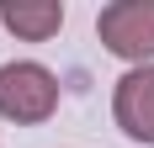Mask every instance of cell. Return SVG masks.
I'll return each mask as SVG.
<instances>
[{"mask_svg": "<svg viewBox=\"0 0 154 148\" xmlns=\"http://www.w3.org/2000/svg\"><path fill=\"white\" fill-rule=\"evenodd\" d=\"M59 111V74L32 58L0 64V117L16 127H37Z\"/></svg>", "mask_w": 154, "mask_h": 148, "instance_id": "6da1fadb", "label": "cell"}, {"mask_svg": "<svg viewBox=\"0 0 154 148\" xmlns=\"http://www.w3.org/2000/svg\"><path fill=\"white\" fill-rule=\"evenodd\" d=\"M96 37L122 64H154V0H112L96 16Z\"/></svg>", "mask_w": 154, "mask_h": 148, "instance_id": "7a4b0ae2", "label": "cell"}, {"mask_svg": "<svg viewBox=\"0 0 154 148\" xmlns=\"http://www.w3.org/2000/svg\"><path fill=\"white\" fill-rule=\"evenodd\" d=\"M112 117L133 143H149L154 148V64H138L128 69L112 90Z\"/></svg>", "mask_w": 154, "mask_h": 148, "instance_id": "3957f363", "label": "cell"}, {"mask_svg": "<svg viewBox=\"0 0 154 148\" xmlns=\"http://www.w3.org/2000/svg\"><path fill=\"white\" fill-rule=\"evenodd\" d=\"M0 21L21 43H48L64 27V5L59 0H0Z\"/></svg>", "mask_w": 154, "mask_h": 148, "instance_id": "277c9868", "label": "cell"}]
</instances>
